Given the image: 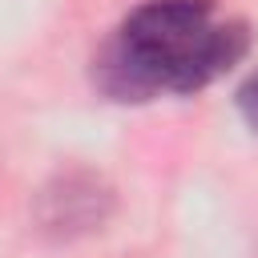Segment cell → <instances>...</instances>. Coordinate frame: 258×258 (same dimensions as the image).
I'll return each mask as SVG.
<instances>
[{"label": "cell", "instance_id": "obj_1", "mask_svg": "<svg viewBox=\"0 0 258 258\" xmlns=\"http://www.w3.org/2000/svg\"><path fill=\"white\" fill-rule=\"evenodd\" d=\"M250 48L246 20H222L214 0H145L93 56V85L121 105L198 93Z\"/></svg>", "mask_w": 258, "mask_h": 258}, {"label": "cell", "instance_id": "obj_2", "mask_svg": "<svg viewBox=\"0 0 258 258\" xmlns=\"http://www.w3.org/2000/svg\"><path fill=\"white\" fill-rule=\"evenodd\" d=\"M113 210H117L113 185L93 169H60L32 198L36 230L52 242H77L85 234L105 230Z\"/></svg>", "mask_w": 258, "mask_h": 258}, {"label": "cell", "instance_id": "obj_3", "mask_svg": "<svg viewBox=\"0 0 258 258\" xmlns=\"http://www.w3.org/2000/svg\"><path fill=\"white\" fill-rule=\"evenodd\" d=\"M238 109H242V117H246V125L258 133V69L238 85Z\"/></svg>", "mask_w": 258, "mask_h": 258}]
</instances>
